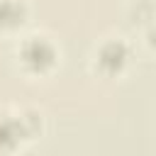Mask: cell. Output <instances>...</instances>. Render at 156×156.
Instances as JSON below:
<instances>
[{
	"mask_svg": "<svg viewBox=\"0 0 156 156\" xmlns=\"http://www.w3.org/2000/svg\"><path fill=\"white\" fill-rule=\"evenodd\" d=\"M27 7L22 0H0V29H12L24 22Z\"/></svg>",
	"mask_w": 156,
	"mask_h": 156,
	"instance_id": "4",
	"label": "cell"
},
{
	"mask_svg": "<svg viewBox=\"0 0 156 156\" xmlns=\"http://www.w3.org/2000/svg\"><path fill=\"white\" fill-rule=\"evenodd\" d=\"M24 139V132L20 127V119L12 115H0V154L12 151Z\"/></svg>",
	"mask_w": 156,
	"mask_h": 156,
	"instance_id": "3",
	"label": "cell"
},
{
	"mask_svg": "<svg viewBox=\"0 0 156 156\" xmlns=\"http://www.w3.org/2000/svg\"><path fill=\"white\" fill-rule=\"evenodd\" d=\"M129 58H132L129 46L122 39H107V41H102L100 49H98V54H95V63H98V68H100L102 76H119L127 68Z\"/></svg>",
	"mask_w": 156,
	"mask_h": 156,
	"instance_id": "2",
	"label": "cell"
},
{
	"mask_svg": "<svg viewBox=\"0 0 156 156\" xmlns=\"http://www.w3.org/2000/svg\"><path fill=\"white\" fill-rule=\"evenodd\" d=\"M17 54H20V63L24 66V71L37 73V76L49 73V71L54 68L56 58H58L56 46H54L46 37H39V34L27 37V39L20 44V51H17Z\"/></svg>",
	"mask_w": 156,
	"mask_h": 156,
	"instance_id": "1",
	"label": "cell"
}]
</instances>
